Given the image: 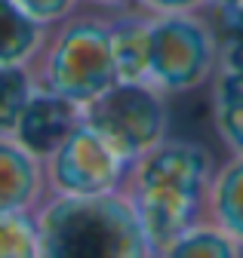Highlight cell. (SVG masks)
I'll use <instances>...</instances> for the list:
<instances>
[{
	"mask_svg": "<svg viewBox=\"0 0 243 258\" xmlns=\"http://www.w3.org/2000/svg\"><path fill=\"white\" fill-rule=\"evenodd\" d=\"M127 172L130 160L120 157L83 117L46 160L49 194L62 197H99L124 190Z\"/></svg>",
	"mask_w": 243,
	"mask_h": 258,
	"instance_id": "cell-6",
	"label": "cell"
},
{
	"mask_svg": "<svg viewBox=\"0 0 243 258\" xmlns=\"http://www.w3.org/2000/svg\"><path fill=\"white\" fill-rule=\"evenodd\" d=\"M16 4L31 16V19H37L40 25H55V22H62V19H68L71 13H77V7H80V0H16Z\"/></svg>",
	"mask_w": 243,
	"mask_h": 258,
	"instance_id": "cell-16",
	"label": "cell"
},
{
	"mask_svg": "<svg viewBox=\"0 0 243 258\" xmlns=\"http://www.w3.org/2000/svg\"><path fill=\"white\" fill-rule=\"evenodd\" d=\"M34 92L31 71L22 64H0V136H13L22 108Z\"/></svg>",
	"mask_w": 243,
	"mask_h": 258,
	"instance_id": "cell-13",
	"label": "cell"
},
{
	"mask_svg": "<svg viewBox=\"0 0 243 258\" xmlns=\"http://www.w3.org/2000/svg\"><path fill=\"white\" fill-rule=\"evenodd\" d=\"M243 4V0H209V10H225V7H240Z\"/></svg>",
	"mask_w": 243,
	"mask_h": 258,
	"instance_id": "cell-19",
	"label": "cell"
},
{
	"mask_svg": "<svg viewBox=\"0 0 243 258\" xmlns=\"http://www.w3.org/2000/svg\"><path fill=\"white\" fill-rule=\"evenodd\" d=\"M40 258H154L127 190L99 197L49 194L37 206Z\"/></svg>",
	"mask_w": 243,
	"mask_h": 258,
	"instance_id": "cell-2",
	"label": "cell"
},
{
	"mask_svg": "<svg viewBox=\"0 0 243 258\" xmlns=\"http://www.w3.org/2000/svg\"><path fill=\"white\" fill-rule=\"evenodd\" d=\"M222 61V37L212 16L169 13L151 22L148 83L160 86L166 95H185L212 83Z\"/></svg>",
	"mask_w": 243,
	"mask_h": 258,
	"instance_id": "cell-4",
	"label": "cell"
},
{
	"mask_svg": "<svg viewBox=\"0 0 243 258\" xmlns=\"http://www.w3.org/2000/svg\"><path fill=\"white\" fill-rule=\"evenodd\" d=\"M49 197L46 160L16 136H0V212H37Z\"/></svg>",
	"mask_w": 243,
	"mask_h": 258,
	"instance_id": "cell-7",
	"label": "cell"
},
{
	"mask_svg": "<svg viewBox=\"0 0 243 258\" xmlns=\"http://www.w3.org/2000/svg\"><path fill=\"white\" fill-rule=\"evenodd\" d=\"M169 95L154 83L120 80L83 108V120L124 157L133 160L169 139Z\"/></svg>",
	"mask_w": 243,
	"mask_h": 258,
	"instance_id": "cell-5",
	"label": "cell"
},
{
	"mask_svg": "<svg viewBox=\"0 0 243 258\" xmlns=\"http://www.w3.org/2000/svg\"><path fill=\"white\" fill-rule=\"evenodd\" d=\"M219 163L200 142L166 139L130 163L124 190L154 258L206 218V187Z\"/></svg>",
	"mask_w": 243,
	"mask_h": 258,
	"instance_id": "cell-1",
	"label": "cell"
},
{
	"mask_svg": "<svg viewBox=\"0 0 243 258\" xmlns=\"http://www.w3.org/2000/svg\"><path fill=\"white\" fill-rule=\"evenodd\" d=\"M108 16V34L114 68L120 80L148 83V52H151V22L154 13L133 4L124 10H102Z\"/></svg>",
	"mask_w": 243,
	"mask_h": 258,
	"instance_id": "cell-9",
	"label": "cell"
},
{
	"mask_svg": "<svg viewBox=\"0 0 243 258\" xmlns=\"http://www.w3.org/2000/svg\"><path fill=\"white\" fill-rule=\"evenodd\" d=\"M34 89L55 92L62 99L86 108L102 92L120 83L111 52L108 16L99 13H71L68 19L49 25V34L28 64Z\"/></svg>",
	"mask_w": 243,
	"mask_h": 258,
	"instance_id": "cell-3",
	"label": "cell"
},
{
	"mask_svg": "<svg viewBox=\"0 0 243 258\" xmlns=\"http://www.w3.org/2000/svg\"><path fill=\"white\" fill-rule=\"evenodd\" d=\"M0 258H40L37 212H0Z\"/></svg>",
	"mask_w": 243,
	"mask_h": 258,
	"instance_id": "cell-14",
	"label": "cell"
},
{
	"mask_svg": "<svg viewBox=\"0 0 243 258\" xmlns=\"http://www.w3.org/2000/svg\"><path fill=\"white\" fill-rule=\"evenodd\" d=\"M80 117H83V108H77L74 102L62 99L55 92L34 89L28 105L22 108L13 136L40 160H49L52 151L65 142V136L80 123Z\"/></svg>",
	"mask_w": 243,
	"mask_h": 258,
	"instance_id": "cell-8",
	"label": "cell"
},
{
	"mask_svg": "<svg viewBox=\"0 0 243 258\" xmlns=\"http://www.w3.org/2000/svg\"><path fill=\"white\" fill-rule=\"evenodd\" d=\"M157 258H243V249L219 224L203 218L188 234H181L169 249H163Z\"/></svg>",
	"mask_w": 243,
	"mask_h": 258,
	"instance_id": "cell-12",
	"label": "cell"
},
{
	"mask_svg": "<svg viewBox=\"0 0 243 258\" xmlns=\"http://www.w3.org/2000/svg\"><path fill=\"white\" fill-rule=\"evenodd\" d=\"M212 126L231 151V157H243V99L240 95L212 92Z\"/></svg>",
	"mask_w": 243,
	"mask_h": 258,
	"instance_id": "cell-15",
	"label": "cell"
},
{
	"mask_svg": "<svg viewBox=\"0 0 243 258\" xmlns=\"http://www.w3.org/2000/svg\"><path fill=\"white\" fill-rule=\"evenodd\" d=\"M206 218L243 249V157H231L216 169L206 187Z\"/></svg>",
	"mask_w": 243,
	"mask_h": 258,
	"instance_id": "cell-10",
	"label": "cell"
},
{
	"mask_svg": "<svg viewBox=\"0 0 243 258\" xmlns=\"http://www.w3.org/2000/svg\"><path fill=\"white\" fill-rule=\"evenodd\" d=\"M139 7H145L154 16H169V13H197L206 10L209 0H136Z\"/></svg>",
	"mask_w": 243,
	"mask_h": 258,
	"instance_id": "cell-17",
	"label": "cell"
},
{
	"mask_svg": "<svg viewBox=\"0 0 243 258\" xmlns=\"http://www.w3.org/2000/svg\"><path fill=\"white\" fill-rule=\"evenodd\" d=\"M80 4H89L96 10H124V7H133L136 0H80Z\"/></svg>",
	"mask_w": 243,
	"mask_h": 258,
	"instance_id": "cell-18",
	"label": "cell"
},
{
	"mask_svg": "<svg viewBox=\"0 0 243 258\" xmlns=\"http://www.w3.org/2000/svg\"><path fill=\"white\" fill-rule=\"evenodd\" d=\"M49 28L28 16L16 0H0V64H28L40 52Z\"/></svg>",
	"mask_w": 243,
	"mask_h": 258,
	"instance_id": "cell-11",
	"label": "cell"
}]
</instances>
